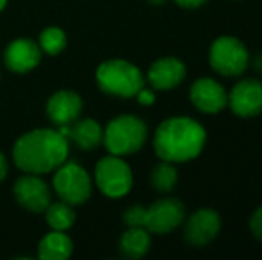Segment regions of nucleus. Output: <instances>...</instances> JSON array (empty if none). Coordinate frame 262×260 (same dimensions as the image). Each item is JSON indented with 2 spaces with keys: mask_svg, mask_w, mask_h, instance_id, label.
<instances>
[{
  "mask_svg": "<svg viewBox=\"0 0 262 260\" xmlns=\"http://www.w3.org/2000/svg\"><path fill=\"white\" fill-rule=\"evenodd\" d=\"M150 182H152L156 191L171 193L179 182V171H177L175 164L168 162V160H161L150 173Z\"/></svg>",
  "mask_w": 262,
  "mask_h": 260,
  "instance_id": "nucleus-19",
  "label": "nucleus"
},
{
  "mask_svg": "<svg viewBox=\"0 0 262 260\" xmlns=\"http://www.w3.org/2000/svg\"><path fill=\"white\" fill-rule=\"evenodd\" d=\"M61 132L66 139L75 143L82 150H95L104 141V130L95 120H75L66 127H61Z\"/></svg>",
  "mask_w": 262,
  "mask_h": 260,
  "instance_id": "nucleus-16",
  "label": "nucleus"
},
{
  "mask_svg": "<svg viewBox=\"0 0 262 260\" xmlns=\"http://www.w3.org/2000/svg\"><path fill=\"white\" fill-rule=\"evenodd\" d=\"M95 180L97 185L105 196L109 198H121L128 195L132 189V170L121 157L109 155L104 157L97 164L95 170Z\"/></svg>",
  "mask_w": 262,
  "mask_h": 260,
  "instance_id": "nucleus-7",
  "label": "nucleus"
},
{
  "mask_svg": "<svg viewBox=\"0 0 262 260\" xmlns=\"http://www.w3.org/2000/svg\"><path fill=\"white\" fill-rule=\"evenodd\" d=\"M143 72L125 59H109L97 69V84L111 97L132 98L145 86Z\"/></svg>",
  "mask_w": 262,
  "mask_h": 260,
  "instance_id": "nucleus-3",
  "label": "nucleus"
},
{
  "mask_svg": "<svg viewBox=\"0 0 262 260\" xmlns=\"http://www.w3.org/2000/svg\"><path fill=\"white\" fill-rule=\"evenodd\" d=\"M189 100L204 114H217L227 107L228 93L212 77H200L189 87Z\"/></svg>",
  "mask_w": 262,
  "mask_h": 260,
  "instance_id": "nucleus-11",
  "label": "nucleus"
},
{
  "mask_svg": "<svg viewBox=\"0 0 262 260\" xmlns=\"http://www.w3.org/2000/svg\"><path fill=\"white\" fill-rule=\"evenodd\" d=\"M14 196L21 207L31 212H45L52 203L47 182L32 173L18 178L14 184Z\"/></svg>",
  "mask_w": 262,
  "mask_h": 260,
  "instance_id": "nucleus-13",
  "label": "nucleus"
},
{
  "mask_svg": "<svg viewBox=\"0 0 262 260\" xmlns=\"http://www.w3.org/2000/svg\"><path fill=\"white\" fill-rule=\"evenodd\" d=\"M152 246V237L145 226H130L120 237V251L130 260L143 258Z\"/></svg>",
  "mask_w": 262,
  "mask_h": 260,
  "instance_id": "nucleus-17",
  "label": "nucleus"
},
{
  "mask_svg": "<svg viewBox=\"0 0 262 260\" xmlns=\"http://www.w3.org/2000/svg\"><path fill=\"white\" fill-rule=\"evenodd\" d=\"M209 64L223 77H239L248 69L250 52L241 39L234 36H220L209 49Z\"/></svg>",
  "mask_w": 262,
  "mask_h": 260,
  "instance_id": "nucleus-5",
  "label": "nucleus"
},
{
  "mask_svg": "<svg viewBox=\"0 0 262 260\" xmlns=\"http://www.w3.org/2000/svg\"><path fill=\"white\" fill-rule=\"evenodd\" d=\"M250 64H252L259 73H262V54H259L257 57H253V61L250 59Z\"/></svg>",
  "mask_w": 262,
  "mask_h": 260,
  "instance_id": "nucleus-27",
  "label": "nucleus"
},
{
  "mask_svg": "<svg viewBox=\"0 0 262 260\" xmlns=\"http://www.w3.org/2000/svg\"><path fill=\"white\" fill-rule=\"evenodd\" d=\"M187 68L179 57H161L154 61L146 73V80L156 91H171L184 82Z\"/></svg>",
  "mask_w": 262,
  "mask_h": 260,
  "instance_id": "nucleus-12",
  "label": "nucleus"
},
{
  "mask_svg": "<svg viewBox=\"0 0 262 260\" xmlns=\"http://www.w3.org/2000/svg\"><path fill=\"white\" fill-rule=\"evenodd\" d=\"M136 98H138V102H139L141 105H154V102H156V89L143 86L141 89L138 91Z\"/></svg>",
  "mask_w": 262,
  "mask_h": 260,
  "instance_id": "nucleus-24",
  "label": "nucleus"
},
{
  "mask_svg": "<svg viewBox=\"0 0 262 260\" xmlns=\"http://www.w3.org/2000/svg\"><path fill=\"white\" fill-rule=\"evenodd\" d=\"M66 46V34L59 27H49L39 34V49L50 56H57Z\"/></svg>",
  "mask_w": 262,
  "mask_h": 260,
  "instance_id": "nucleus-21",
  "label": "nucleus"
},
{
  "mask_svg": "<svg viewBox=\"0 0 262 260\" xmlns=\"http://www.w3.org/2000/svg\"><path fill=\"white\" fill-rule=\"evenodd\" d=\"M227 107L239 118H255L262 112V80L248 77L228 91Z\"/></svg>",
  "mask_w": 262,
  "mask_h": 260,
  "instance_id": "nucleus-9",
  "label": "nucleus"
},
{
  "mask_svg": "<svg viewBox=\"0 0 262 260\" xmlns=\"http://www.w3.org/2000/svg\"><path fill=\"white\" fill-rule=\"evenodd\" d=\"M207 143L204 125L189 116H173L157 127L154 150L161 160L184 164L194 160Z\"/></svg>",
  "mask_w": 262,
  "mask_h": 260,
  "instance_id": "nucleus-1",
  "label": "nucleus"
},
{
  "mask_svg": "<svg viewBox=\"0 0 262 260\" xmlns=\"http://www.w3.org/2000/svg\"><path fill=\"white\" fill-rule=\"evenodd\" d=\"M221 230V216L214 208H198L184 225V239L189 246H207L217 237Z\"/></svg>",
  "mask_w": 262,
  "mask_h": 260,
  "instance_id": "nucleus-10",
  "label": "nucleus"
},
{
  "mask_svg": "<svg viewBox=\"0 0 262 260\" xmlns=\"http://www.w3.org/2000/svg\"><path fill=\"white\" fill-rule=\"evenodd\" d=\"M145 216H146V207L143 205H132L125 210L123 214V223L130 228V226H145Z\"/></svg>",
  "mask_w": 262,
  "mask_h": 260,
  "instance_id": "nucleus-22",
  "label": "nucleus"
},
{
  "mask_svg": "<svg viewBox=\"0 0 262 260\" xmlns=\"http://www.w3.org/2000/svg\"><path fill=\"white\" fill-rule=\"evenodd\" d=\"M73 243L64 232L54 230L41 239L38 246V257L41 260H64L72 255Z\"/></svg>",
  "mask_w": 262,
  "mask_h": 260,
  "instance_id": "nucleus-18",
  "label": "nucleus"
},
{
  "mask_svg": "<svg viewBox=\"0 0 262 260\" xmlns=\"http://www.w3.org/2000/svg\"><path fill=\"white\" fill-rule=\"evenodd\" d=\"M54 189L62 201L70 205H80L91 196V178L82 166L64 160L55 170Z\"/></svg>",
  "mask_w": 262,
  "mask_h": 260,
  "instance_id": "nucleus-6",
  "label": "nucleus"
},
{
  "mask_svg": "<svg viewBox=\"0 0 262 260\" xmlns=\"http://www.w3.org/2000/svg\"><path fill=\"white\" fill-rule=\"evenodd\" d=\"M248 226H250V232L253 233V237L262 241V205L255 208V212H253L248 221Z\"/></svg>",
  "mask_w": 262,
  "mask_h": 260,
  "instance_id": "nucleus-23",
  "label": "nucleus"
},
{
  "mask_svg": "<svg viewBox=\"0 0 262 260\" xmlns=\"http://www.w3.org/2000/svg\"><path fill=\"white\" fill-rule=\"evenodd\" d=\"M6 175H7V160H6V157L0 153V182L6 178Z\"/></svg>",
  "mask_w": 262,
  "mask_h": 260,
  "instance_id": "nucleus-26",
  "label": "nucleus"
},
{
  "mask_svg": "<svg viewBox=\"0 0 262 260\" xmlns=\"http://www.w3.org/2000/svg\"><path fill=\"white\" fill-rule=\"evenodd\" d=\"M186 219V207L179 198H161L146 207L145 228L150 233L166 235L179 228Z\"/></svg>",
  "mask_w": 262,
  "mask_h": 260,
  "instance_id": "nucleus-8",
  "label": "nucleus"
},
{
  "mask_svg": "<svg viewBox=\"0 0 262 260\" xmlns=\"http://www.w3.org/2000/svg\"><path fill=\"white\" fill-rule=\"evenodd\" d=\"M173 2L180 7H186V9H196V7L204 6L207 0H173Z\"/></svg>",
  "mask_w": 262,
  "mask_h": 260,
  "instance_id": "nucleus-25",
  "label": "nucleus"
},
{
  "mask_svg": "<svg viewBox=\"0 0 262 260\" xmlns=\"http://www.w3.org/2000/svg\"><path fill=\"white\" fill-rule=\"evenodd\" d=\"M80 112L82 98L73 91H57L47 102V114L59 127H66L79 120Z\"/></svg>",
  "mask_w": 262,
  "mask_h": 260,
  "instance_id": "nucleus-15",
  "label": "nucleus"
},
{
  "mask_svg": "<svg viewBox=\"0 0 262 260\" xmlns=\"http://www.w3.org/2000/svg\"><path fill=\"white\" fill-rule=\"evenodd\" d=\"M148 137V127L134 114H123L109 122L104 130V145L111 155H130L143 148Z\"/></svg>",
  "mask_w": 262,
  "mask_h": 260,
  "instance_id": "nucleus-4",
  "label": "nucleus"
},
{
  "mask_svg": "<svg viewBox=\"0 0 262 260\" xmlns=\"http://www.w3.org/2000/svg\"><path fill=\"white\" fill-rule=\"evenodd\" d=\"M6 4H7V0H0V11H2L4 7H6Z\"/></svg>",
  "mask_w": 262,
  "mask_h": 260,
  "instance_id": "nucleus-29",
  "label": "nucleus"
},
{
  "mask_svg": "<svg viewBox=\"0 0 262 260\" xmlns=\"http://www.w3.org/2000/svg\"><path fill=\"white\" fill-rule=\"evenodd\" d=\"M47 223L52 226V230L64 232L75 223V212H73V205L66 203V201H57V203H50L47 207Z\"/></svg>",
  "mask_w": 262,
  "mask_h": 260,
  "instance_id": "nucleus-20",
  "label": "nucleus"
},
{
  "mask_svg": "<svg viewBox=\"0 0 262 260\" xmlns=\"http://www.w3.org/2000/svg\"><path fill=\"white\" fill-rule=\"evenodd\" d=\"M41 61V49L32 39H14L4 52V63L14 73H27Z\"/></svg>",
  "mask_w": 262,
  "mask_h": 260,
  "instance_id": "nucleus-14",
  "label": "nucleus"
},
{
  "mask_svg": "<svg viewBox=\"0 0 262 260\" xmlns=\"http://www.w3.org/2000/svg\"><path fill=\"white\" fill-rule=\"evenodd\" d=\"M150 4H152V6H162V4L166 2V0H148Z\"/></svg>",
  "mask_w": 262,
  "mask_h": 260,
  "instance_id": "nucleus-28",
  "label": "nucleus"
},
{
  "mask_svg": "<svg viewBox=\"0 0 262 260\" xmlns=\"http://www.w3.org/2000/svg\"><path fill=\"white\" fill-rule=\"evenodd\" d=\"M68 157V139L59 130L38 129L24 134L13 150L14 164L25 173L43 175L61 166Z\"/></svg>",
  "mask_w": 262,
  "mask_h": 260,
  "instance_id": "nucleus-2",
  "label": "nucleus"
}]
</instances>
